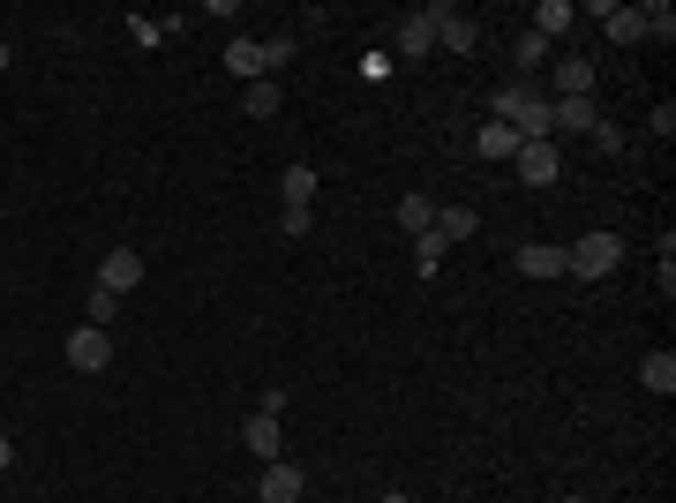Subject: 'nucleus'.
<instances>
[{"label":"nucleus","mask_w":676,"mask_h":503,"mask_svg":"<svg viewBox=\"0 0 676 503\" xmlns=\"http://www.w3.org/2000/svg\"><path fill=\"white\" fill-rule=\"evenodd\" d=\"M617 263H624V241H617V233H601V226L579 233V241L564 249V271H571V278H609Z\"/></svg>","instance_id":"1"},{"label":"nucleus","mask_w":676,"mask_h":503,"mask_svg":"<svg viewBox=\"0 0 676 503\" xmlns=\"http://www.w3.org/2000/svg\"><path fill=\"white\" fill-rule=\"evenodd\" d=\"M61 353H68V369H76V376H98V369H113V331H98V324H76Z\"/></svg>","instance_id":"2"},{"label":"nucleus","mask_w":676,"mask_h":503,"mask_svg":"<svg viewBox=\"0 0 676 503\" xmlns=\"http://www.w3.org/2000/svg\"><path fill=\"white\" fill-rule=\"evenodd\" d=\"M511 166H519L526 188H556V181H564V151H556V143H519Z\"/></svg>","instance_id":"3"},{"label":"nucleus","mask_w":676,"mask_h":503,"mask_svg":"<svg viewBox=\"0 0 676 503\" xmlns=\"http://www.w3.org/2000/svg\"><path fill=\"white\" fill-rule=\"evenodd\" d=\"M98 286H106V294H135V286H143V255L113 249L106 263H98Z\"/></svg>","instance_id":"4"},{"label":"nucleus","mask_w":676,"mask_h":503,"mask_svg":"<svg viewBox=\"0 0 676 503\" xmlns=\"http://www.w3.org/2000/svg\"><path fill=\"white\" fill-rule=\"evenodd\" d=\"M511 271L519 278H564V249L556 241H526V249L511 255Z\"/></svg>","instance_id":"5"},{"label":"nucleus","mask_w":676,"mask_h":503,"mask_svg":"<svg viewBox=\"0 0 676 503\" xmlns=\"http://www.w3.org/2000/svg\"><path fill=\"white\" fill-rule=\"evenodd\" d=\"M241 444H249L263 466H279V451H286V436H279V414H249V420H241Z\"/></svg>","instance_id":"6"},{"label":"nucleus","mask_w":676,"mask_h":503,"mask_svg":"<svg viewBox=\"0 0 676 503\" xmlns=\"http://www.w3.org/2000/svg\"><path fill=\"white\" fill-rule=\"evenodd\" d=\"M428 23H436V45H451V53H473V45H481V31L466 23L459 8H428Z\"/></svg>","instance_id":"7"},{"label":"nucleus","mask_w":676,"mask_h":503,"mask_svg":"<svg viewBox=\"0 0 676 503\" xmlns=\"http://www.w3.org/2000/svg\"><path fill=\"white\" fill-rule=\"evenodd\" d=\"M428 233L451 249V241H473V233H481V218H473L466 204H436V226H428Z\"/></svg>","instance_id":"8"},{"label":"nucleus","mask_w":676,"mask_h":503,"mask_svg":"<svg viewBox=\"0 0 676 503\" xmlns=\"http://www.w3.org/2000/svg\"><path fill=\"white\" fill-rule=\"evenodd\" d=\"M428 53H436V23H428V8H422V15L399 23V61H428Z\"/></svg>","instance_id":"9"},{"label":"nucleus","mask_w":676,"mask_h":503,"mask_svg":"<svg viewBox=\"0 0 676 503\" xmlns=\"http://www.w3.org/2000/svg\"><path fill=\"white\" fill-rule=\"evenodd\" d=\"M549 113H556V135H593V98H549Z\"/></svg>","instance_id":"10"},{"label":"nucleus","mask_w":676,"mask_h":503,"mask_svg":"<svg viewBox=\"0 0 676 503\" xmlns=\"http://www.w3.org/2000/svg\"><path fill=\"white\" fill-rule=\"evenodd\" d=\"M255 503H301V466H263V489H255Z\"/></svg>","instance_id":"11"},{"label":"nucleus","mask_w":676,"mask_h":503,"mask_svg":"<svg viewBox=\"0 0 676 503\" xmlns=\"http://www.w3.org/2000/svg\"><path fill=\"white\" fill-rule=\"evenodd\" d=\"M549 84H556V98H587V90H593V61H579V53H564Z\"/></svg>","instance_id":"12"},{"label":"nucleus","mask_w":676,"mask_h":503,"mask_svg":"<svg viewBox=\"0 0 676 503\" xmlns=\"http://www.w3.org/2000/svg\"><path fill=\"white\" fill-rule=\"evenodd\" d=\"M473 151H481V158H497V166H511V158H519V135H511L504 121H481V135H473Z\"/></svg>","instance_id":"13"},{"label":"nucleus","mask_w":676,"mask_h":503,"mask_svg":"<svg viewBox=\"0 0 676 503\" xmlns=\"http://www.w3.org/2000/svg\"><path fill=\"white\" fill-rule=\"evenodd\" d=\"M639 383H646V391H654V398H669V391H676V353H669V346H662V353H646V361H639Z\"/></svg>","instance_id":"14"},{"label":"nucleus","mask_w":676,"mask_h":503,"mask_svg":"<svg viewBox=\"0 0 676 503\" xmlns=\"http://www.w3.org/2000/svg\"><path fill=\"white\" fill-rule=\"evenodd\" d=\"M571 23H579V8H571V0H542V8H534V39H564Z\"/></svg>","instance_id":"15"},{"label":"nucleus","mask_w":676,"mask_h":503,"mask_svg":"<svg viewBox=\"0 0 676 503\" xmlns=\"http://www.w3.org/2000/svg\"><path fill=\"white\" fill-rule=\"evenodd\" d=\"M226 68H233L241 84H255V76H263V39H233L226 45Z\"/></svg>","instance_id":"16"},{"label":"nucleus","mask_w":676,"mask_h":503,"mask_svg":"<svg viewBox=\"0 0 676 503\" xmlns=\"http://www.w3.org/2000/svg\"><path fill=\"white\" fill-rule=\"evenodd\" d=\"M84 324H98V331H113V324H121V294L90 286V300H84Z\"/></svg>","instance_id":"17"},{"label":"nucleus","mask_w":676,"mask_h":503,"mask_svg":"<svg viewBox=\"0 0 676 503\" xmlns=\"http://www.w3.org/2000/svg\"><path fill=\"white\" fill-rule=\"evenodd\" d=\"M399 226H406V233L422 241L428 226H436V204H428V196H399Z\"/></svg>","instance_id":"18"},{"label":"nucleus","mask_w":676,"mask_h":503,"mask_svg":"<svg viewBox=\"0 0 676 503\" xmlns=\"http://www.w3.org/2000/svg\"><path fill=\"white\" fill-rule=\"evenodd\" d=\"M241 106H249L255 121H271V113H279V84H263V76H255V84L241 90Z\"/></svg>","instance_id":"19"},{"label":"nucleus","mask_w":676,"mask_h":503,"mask_svg":"<svg viewBox=\"0 0 676 503\" xmlns=\"http://www.w3.org/2000/svg\"><path fill=\"white\" fill-rule=\"evenodd\" d=\"M639 15H646V39H662V45L676 39V15H669V0H646Z\"/></svg>","instance_id":"20"},{"label":"nucleus","mask_w":676,"mask_h":503,"mask_svg":"<svg viewBox=\"0 0 676 503\" xmlns=\"http://www.w3.org/2000/svg\"><path fill=\"white\" fill-rule=\"evenodd\" d=\"M444 241H436V233H422V241H414V263H422V278H436V271H444Z\"/></svg>","instance_id":"21"},{"label":"nucleus","mask_w":676,"mask_h":503,"mask_svg":"<svg viewBox=\"0 0 676 503\" xmlns=\"http://www.w3.org/2000/svg\"><path fill=\"white\" fill-rule=\"evenodd\" d=\"M316 196V166H286V204H308Z\"/></svg>","instance_id":"22"},{"label":"nucleus","mask_w":676,"mask_h":503,"mask_svg":"<svg viewBox=\"0 0 676 503\" xmlns=\"http://www.w3.org/2000/svg\"><path fill=\"white\" fill-rule=\"evenodd\" d=\"M511 53H519V68H542V53H549V39H534V31H519V45H511Z\"/></svg>","instance_id":"23"},{"label":"nucleus","mask_w":676,"mask_h":503,"mask_svg":"<svg viewBox=\"0 0 676 503\" xmlns=\"http://www.w3.org/2000/svg\"><path fill=\"white\" fill-rule=\"evenodd\" d=\"M279 226H286V233H294V241H301V233L316 226V210H308V204H286V210H279Z\"/></svg>","instance_id":"24"},{"label":"nucleus","mask_w":676,"mask_h":503,"mask_svg":"<svg viewBox=\"0 0 676 503\" xmlns=\"http://www.w3.org/2000/svg\"><path fill=\"white\" fill-rule=\"evenodd\" d=\"M593 151H624V128H617V121H593Z\"/></svg>","instance_id":"25"},{"label":"nucleus","mask_w":676,"mask_h":503,"mask_svg":"<svg viewBox=\"0 0 676 503\" xmlns=\"http://www.w3.org/2000/svg\"><path fill=\"white\" fill-rule=\"evenodd\" d=\"M669 135H676V106L662 98V106H654V143H669Z\"/></svg>","instance_id":"26"},{"label":"nucleus","mask_w":676,"mask_h":503,"mask_svg":"<svg viewBox=\"0 0 676 503\" xmlns=\"http://www.w3.org/2000/svg\"><path fill=\"white\" fill-rule=\"evenodd\" d=\"M8 466H15V444H8V436H0V473H8Z\"/></svg>","instance_id":"27"},{"label":"nucleus","mask_w":676,"mask_h":503,"mask_svg":"<svg viewBox=\"0 0 676 503\" xmlns=\"http://www.w3.org/2000/svg\"><path fill=\"white\" fill-rule=\"evenodd\" d=\"M377 503H414V496H406V489H383V496Z\"/></svg>","instance_id":"28"},{"label":"nucleus","mask_w":676,"mask_h":503,"mask_svg":"<svg viewBox=\"0 0 676 503\" xmlns=\"http://www.w3.org/2000/svg\"><path fill=\"white\" fill-rule=\"evenodd\" d=\"M8 61H15V53H8V39H0V76H8Z\"/></svg>","instance_id":"29"},{"label":"nucleus","mask_w":676,"mask_h":503,"mask_svg":"<svg viewBox=\"0 0 676 503\" xmlns=\"http://www.w3.org/2000/svg\"><path fill=\"white\" fill-rule=\"evenodd\" d=\"M556 503H587V496H556Z\"/></svg>","instance_id":"30"},{"label":"nucleus","mask_w":676,"mask_h":503,"mask_svg":"<svg viewBox=\"0 0 676 503\" xmlns=\"http://www.w3.org/2000/svg\"><path fill=\"white\" fill-rule=\"evenodd\" d=\"M0 436H8V428H0Z\"/></svg>","instance_id":"31"}]
</instances>
